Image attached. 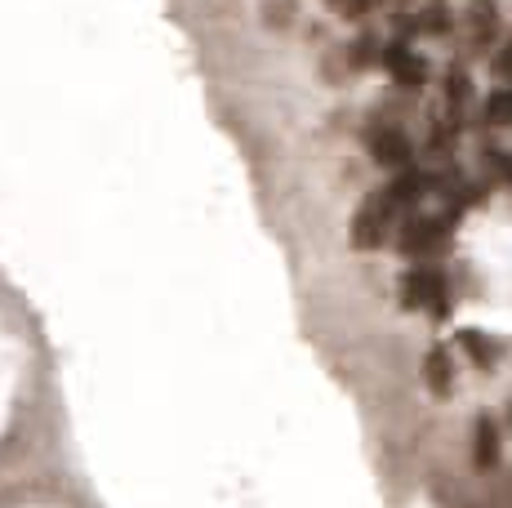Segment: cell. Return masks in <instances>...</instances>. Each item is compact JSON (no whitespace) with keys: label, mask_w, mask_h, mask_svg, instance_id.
Instances as JSON below:
<instances>
[{"label":"cell","mask_w":512,"mask_h":508,"mask_svg":"<svg viewBox=\"0 0 512 508\" xmlns=\"http://www.w3.org/2000/svg\"><path fill=\"white\" fill-rule=\"evenodd\" d=\"M379 67L388 72V81L397 85V90H423L428 85V76H432V67H428V58H423L410 41H383V58H379Z\"/></svg>","instance_id":"obj_5"},{"label":"cell","mask_w":512,"mask_h":508,"mask_svg":"<svg viewBox=\"0 0 512 508\" xmlns=\"http://www.w3.org/2000/svg\"><path fill=\"white\" fill-rule=\"evenodd\" d=\"M455 344L464 348V357H468L477 370H495V366H499V344L486 335V330L464 326V330H459V335H455Z\"/></svg>","instance_id":"obj_11"},{"label":"cell","mask_w":512,"mask_h":508,"mask_svg":"<svg viewBox=\"0 0 512 508\" xmlns=\"http://www.w3.org/2000/svg\"><path fill=\"white\" fill-rule=\"evenodd\" d=\"M464 32L472 50H490L499 41V5L495 0H464Z\"/></svg>","instance_id":"obj_7"},{"label":"cell","mask_w":512,"mask_h":508,"mask_svg":"<svg viewBox=\"0 0 512 508\" xmlns=\"http://www.w3.org/2000/svg\"><path fill=\"white\" fill-rule=\"evenodd\" d=\"M486 125H495V130H508L512 125V85H499L486 99Z\"/></svg>","instance_id":"obj_13"},{"label":"cell","mask_w":512,"mask_h":508,"mask_svg":"<svg viewBox=\"0 0 512 508\" xmlns=\"http://www.w3.org/2000/svg\"><path fill=\"white\" fill-rule=\"evenodd\" d=\"M423 388H428L432 397H450L455 393V353H450L446 344H432L428 353H423Z\"/></svg>","instance_id":"obj_9"},{"label":"cell","mask_w":512,"mask_h":508,"mask_svg":"<svg viewBox=\"0 0 512 508\" xmlns=\"http://www.w3.org/2000/svg\"><path fill=\"white\" fill-rule=\"evenodd\" d=\"M326 5L339 18H348V23H366V18L374 14V0H326Z\"/></svg>","instance_id":"obj_14"},{"label":"cell","mask_w":512,"mask_h":508,"mask_svg":"<svg viewBox=\"0 0 512 508\" xmlns=\"http://www.w3.org/2000/svg\"><path fill=\"white\" fill-rule=\"evenodd\" d=\"M499 455H504V433H499V419L486 410L472 424V464L490 473V468H499Z\"/></svg>","instance_id":"obj_8"},{"label":"cell","mask_w":512,"mask_h":508,"mask_svg":"<svg viewBox=\"0 0 512 508\" xmlns=\"http://www.w3.org/2000/svg\"><path fill=\"white\" fill-rule=\"evenodd\" d=\"M490 72H495L499 85H512V36L495 50V58H490Z\"/></svg>","instance_id":"obj_15"},{"label":"cell","mask_w":512,"mask_h":508,"mask_svg":"<svg viewBox=\"0 0 512 508\" xmlns=\"http://www.w3.org/2000/svg\"><path fill=\"white\" fill-rule=\"evenodd\" d=\"M361 143H366L370 161L388 174H401L415 165V139L406 134V125L388 121V116H370L366 130H361Z\"/></svg>","instance_id":"obj_3"},{"label":"cell","mask_w":512,"mask_h":508,"mask_svg":"<svg viewBox=\"0 0 512 508\" xmlns=\"http://www.w3.org/2000/svg\"><path fill=\"white\" fill-rule=\"evenodd\" d=\"M392 23H397L401 41H406V36H446L455 18H450L446 0H415V5L397 9V14H392Z\"/></svg>","instance_id":"obj_6"},{"label":"cell","mask_w":512,"mask_h":508,"mask_svg":"<svg viewBox=\"0 0 512 508\" xmlns=\"http://www.w3.org/2000/svg\"><path fill=\"white\" fill-rule=\"evenodd\" d=\"M263 23L268 27H290L294 23V5L290 0H268V5H263Z\"/></svg>","instance_id":"obj_17"},{"label":"cell","mask_w":512,"mask_h":508,"mask_svg":"<svg viewBox=\"0 0 512 508\" xmlns=\"http://www.w3.org/2000/svg\"><path fill=\"white\" fill-rule=\"evenodd\" d=\"M383 58V41L374 32H361L357 41L343 50V63H348V72H366V67H379Z\"/></svg>","instance_id":"obj_12"},{"label":"cell","mask_w":512,"mask_h":508,"mask_svg":"<svg viewBox=\"0 0 512 508\" xmlns=\"http://www.w3.org/2000/svg\"><path fill=\"white\" fill-rule=\"evenodd\" d=\"M441 94H446V112H450V125H464V116H468V107H472V76H468V67L464 63H455L446 72V81H441Z\"/></svg>","instance_id":"obj_10"},{"label":"cell","mask_w":512,"mask_h":508,"mask_svg":"<svg viewBox=\"0 0 512 508\" xmlns=\"http://www.w3.org/2000/svg\"><path fill=\"white\" fill-rule=\"evenodd\" d=\"M388 5H397V9H406V5H415V0H388Z\"/></svg>","instance_id":"obj_18"},{"label":"cell","mask_w":512,"mask_h":508,"mask_svg":"<svg viewBox=\"0 0 512 508\" xmlns=\"http://www.w3.org/2000/svg\"><path fill=\"white\" fill-rule=\"evenodd\" d=\"M450 232H455V214L441 210V214H410L397 232V246L406 259H419V263H432L441 250L450 246Z\"/></svg>","instance_id":"obj_4"},{"label":"cell","mask_w":512,"mask_h":508,"mask_svg":"<svg viewBox=\"0 0 512 508\" xmlns=\"http://www.w3.org/2000/svg\"><path fill=\"white\" fill-rule=\"evenodd\" d=\"M486 165H490V174H495L499 183H508V188H512V152H504V148H486Z\"/></svg>","instance_id":"obj_16"},{"label":"cell","mask_w":512,"mask_h":508,"mask_svg":"<svg viewBox=\"0 0 512 508\" xmlns=\"http://www.w3.org/2000/svg\"><path fill=\"white\" fill-rule=\"evenodd\" d=\"M406 219H410V214L401 210L397 201H392L388 188H374L370 197L357 205V214H352V223H348L352 250H361V254L383 250V246H388V241L401 232V223H406Z\"/></svg>","instance_id":"obj_1"},{"label":"cell","mask_w":512,"mask_h":508,"mask_svg":"<svg viewBox=\"0 0 512 508\" xmlns=\"http://www.w3.org/2000/svg\"><path fill=\"white\" fill-rule=\"evenodd\" d=\"M397 295H401V308L406 312H428L432 321L450 317V277L437 263H415V268H406Z\"/></svg>","instance_id":"obj_2"}]
</instances>
